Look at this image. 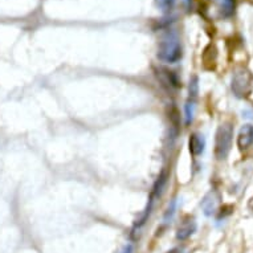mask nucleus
I'll return each mask as SVG.
<instances>
[{
    "label": "nucleus",
    "instance_id": "1",
    "mask_svg": "<svg viewBox=\"0 0 253 253\" xmlns=\"http://www.w3.org/2000/svg\"><path fill=\"white\" fill-rule=\"evenodd\" d=\"M183 56L182 44L175 34H169L162 39L158 48V58L167 64L178 62Z\"/></svg>",
    "mask_w": 253,
    "mask_h": 253
},
{
    "label": "nucleus",
    "instance_id": "2",
    "mask_svg": "<svg viewBox=\"0 0 253 253\" xmlns=\"http://www.w3.org/2000/svg\"><path fill=\"white\" fill-rule=\"evenodd\" d=\"M233 125L231 122H224L217 127L215 137V157L219 161H224L228 157L232 149Z\"/></svg>",
    "mask_w": 253,
    "mask_h": 253
},
{
    "label": "nucleus",
    "instance_id": "3",
    "mask_svg": "<svg viewBox=\"0 0 253 253\" xmlns=\"http://www.w3.org/2000/svg\"><path fill=\"white\" fill-rule=\"evenodd\" d=\"M231 87L237 98H248L253 91V75L251 71L245 68L237 69L232 76Z\"/></svg>",
    "mask_w": 253,
    "mask_h": 253
},
{
    "label": "nucleus",
    "instance_id": "4",
    "mask_svg": "<svg viewBox=\"0 0 253 253\" xmlns=\"http://www.w3.org/2000/svg\"><path fill=\"white\" fill-rule=\"evenodd\" d=\"M196 228H198V225H196L195 219L191 216H187L176 229V239L180 241L187 240L188 237H191L196 232Z\"/></svg>",
    "mask_w": 253,
    "mask_h": 253
},
{
    "label": "nucleus",
    "instance_id": "5",
    "mask_svg": "<svg viewBox=\"0 0 253 253\" xmlns=\"http://www.w3.org/2000/svg\"><path fill=\"white\" fill-rule=\"evenodd\" d=\"M253 145V125L247 124L239 131L237 135V146L241 151L248 150Z\"/></svg>",
    "mask_w": 253,
    "mask_h": 253
},
{
    "label": "nucleus",
    "instance_id": "6",
    "mask_svg": "<svg viewBox=\"0 0 253 253\" xmlns=\"http://www.w3.org/2000/svg\"><path fill=\"white\" fill-rule=\"evenodd\" d=\"M202 208H203V212L206 216L213 215L219 208V195H217V192L211 191L204 196L203 202H202Z\"/></svg>",
    "mask_w": 253,
    "mask_h": 253
},
{
    "label": "nucleus",
    "instance_id": "7",
    "mask_svg": "<svg viewBox=\"0 0 253 253\" xmlns=\"http://www.w3.org/2000/svg\"><path fill=\"white\" fill-rule=\"evenodd\" d=\"M157 77L158 80H161V83L163 85H166L169 87H179L180 83H179L178 77L175 75L174 72L165 69V68H159L157 71Z\"/></svg>",
    "mask_w": 253,
    "mask_h": 253
},
{
    "label": "nucleus",
    "instance_id": "8",
    "mask_svg": "<svg viewBox=\"0 0 253 253\" xmlns=\"http://www.w3.org/2000/svg\"><path fill=\"white\" fill-rule=\"evenodd\" d=\"M188 146H190V153L194 157H199L204 153V149H206V139L202 134H192L188 141Z\"/></svg>",
    "mask_w": 253,
    "mask_h": 253
},
{
    "label": "nucleus",
    "instance_id": "9",
    "mask_svg": "<svg viewBox=\"0 0 253 253\" xmlns=\"http://www.w3.org/2000/svg\"><path fill=\"white\" fill-rule=\"evenodd\" d=\"M216 60H217V49L213 44H210L203 52L204 67L207 69H213L216 65Z\"/></svg>",
    "mask_w": 253,
    "mask_h": 253
},
{
    "label": "nucleus",
    "instance_id": "10",
    "mask_svg": "<svg viewBox=\"0 0 253 253\" xmlns=\"http://www.w3.org/2000/svg\"><path fill=\"white\" fill-rule=\"evenodd\" d=\"M194 114H195V100L188 98L184 105V117H186L187 125H190L194 121Z\"/></svg>",
    "mask_w": 253,
    "mask_h": 253
},
{
    "label": "nucleus",
    "instance_id": "11",
    "mask_svg": "<svg viewBox=\"0 0 253 253\" xmlns=\"http://www.w3.org/2000/svg\"><path fill=\"white\" fill-rule=\"evenodd\" d=\"M236 8V0H221V13L225 17L232 16Z\"/></svg>",
    "mask_w": 253,
    "mask_h": 253
},
{
    "label": "nucleus",
    "instance_id": "12",
    "mask_svg": "<svg viewBox=\"0 0 253 253\" xmlns=\"http://www.w3.org/2000/svg\"><path fill=\"white\" fill-rule=\"evenodd\" d=\"M166 182H167V174H166V171H163L162 174L159 175V178H158L155 186H154L153 195L155 196L161 195L163 191V188H165V186H166Z\"/></svg>",
    "mask_w": 253,
    "mask_h": 253
},
{
    "label": "nucleus",
    "instance_id": "13",
    "mask_svg": "<svg viewBox=\"0 0 253 253\" xmlns=\"http://www.w3.org/2000/svg\"><path fill=\"white\" fill-rule=\"evenodd\" d=\"M198 93H199V80H198L196 76H194L191 81H190V96H188V98L196 100Z\"/></svg>",
    "mask_w": 253,
    "mask_h": 253
},
{
    "label": "nucleus",
    "instance_id": "14",
    "mask_svg": "<svg viewBox=\"0 0 253 253\" xmlns=\"http://www.w3.org/2000/svg\"><path fill=\"white\" fill-rule=\"evenodd\" d=\"M175 0H157L158 8L163 11V12H170L171 9L174 8Z\"/></svg>",
    "mask_w": 253,
    "mask_h": 253
},
{
    "label": "nucleus",
    "instance_id": "15",
    "mask_svg": "<svg viewBox=\"0 0 253 253\" xmlns=\"http://www.w3.org/2000/svg\"><path fill=\"white\" fill-rule=\"evenodd\" d=\"M175 210H176V200H172V202H171V206H169L167 212L165 213V223H170V220L174 217Z\"/></svg>",
    "mask_w": 253,
    "mask_h": 253
},
{
    "label": "nucleus",
    "instance_id": "16",
    "mask_svg": "<svg viewBox=\"0 0 253 253\" xmlns=\"http://www.w3.org/2000/svg\"><path fill=\"white\" fill-rule=\"evenodd\" d=\"M120 253H133V245H131V244L125 245Z\"/></svg>",
    "mask_w": 253,
    "mask_h": 253
},
{
    "label": "nucleus",
    "instance_id": "17",
    "mask_svg": "<svg viewBox=\"0 0 253 253\" xmlns=\"http://www.w3.org/2000/svg\"><path fill=\"white\" fill-rule=\"evenodd\" d=\"M169 253H176V251H171V252H169Z\"/></svg>",
    "mask_w": 253,
    "mask_h": 253
}]
</instances>
